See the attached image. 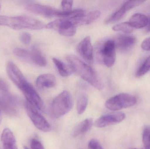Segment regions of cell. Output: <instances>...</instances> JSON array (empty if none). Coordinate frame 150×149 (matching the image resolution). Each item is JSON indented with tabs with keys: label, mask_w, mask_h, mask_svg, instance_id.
I'll list each match as a JSON object with an SVG mask.
<instances>
[{
	"label": "cell",
	"mask_w": 150,
	"mask_h": 149,
	"mask_svg": "<svg viewBox=\"0 0 150 149\" xmlns=\"http://www.w3.org/2000/svg\"><path fill=\"white\" fill-rule=\"evenodd\" d=\"M9 87L7 83L0 78V91L6 92L8 91Z\"/></svg>",
	"instance_id": "obj_33"
},
{
	"label": "cell",
	"mask_w": 150,
	"mask_h": 149,
	"mask_svg": "<svg viewBox=\"0 0 150 149\" xmlns=\"http://www.w3.org/2000/svg\"><path fill=\"white\" fill-rule=\"evenodd\" d=\"M74 1H63L62 2L61 6L62 8V10L66 12L71 11L72 10Z\"/></svg>",
	"instance_id": "obj_28"
},
{
	"label": "cell",
	"mask_w": 150,
	"mask_h": 149,
	"mask_svg": "<svg viewBox=\"0 0 150 149\" xmlns=\"http://www.w3.org/2000/svg\"><path fill=\"white\" fill-rule=\"evenodd\" d=\"M126 115L122 113L105 115L100 117L95 121L94 125L98 128L105 127L118 124L125 119Z\"/></svg>",
	"instance_id": "obj_12"
},
{
	"label": "cell",
	"mask_w": 150,
	"mask_h": 149,
	"mask_svg": "<svg viewBox=\"0 0 150 149\" xmlns=\"http://www.w3.org/2000/svg\"><path fill=\"white\" fill-rule=\"evenodd\" d=\"M14 54L18 57L27 62H31L30 51L22 49V48H16L13 51Z\"/></svg>",
	"instance_id": "obj_25"
},
{
	"label": "cell",
	"mask_w": 150,
	"mask_h": 149,
	"mask_svg": "<svg viewBox=\"0 0 150 149\" xmlns=\"http://www.w3.org/2000/svg\"><path fill=\"white\" fill-rule=\"evenodd\" d=\"M143 142L144 148H150V126L144 128L143 133Z\"/></svg>",
	"instance_id": "obj_27"
},
{
	"label": "cell",
	"mask_w": 150,
	"mask_h": 149,
	"mask_svg": "<svg viewBox=\"0 0 150 149\" xmlns=\"http://www.w3.org/2000/svg\"><path fill=\"white\" fill-rule=\"evenodd\" d=\"M142 49L145 51H150V37L144 39L142 43Z\"/></svg>",
	"instance_id": "obj_32"
},
{
	"label": "cell",
	"mask_w": 150,
	"mask_h": 149,
	"mask_svg": "<svg viewBox=\"0 0 150 149\" xmlns=\"http://www.w3.org/2000/svg\"><path fill=\"white\" fill-rule=\"evenodd\" d=\"M146 31L147 32H150V17L149 19L148 24L146 26Z\"/></svg>",
	"instance_id": "obj_34"
},
{
	"label": "cell",
	"mask_w": 150,
	"mask_h": 149,
	"mask_svg": "<svg viewBox=\"0 0 150 149\" xmlns=\"http://www.w3.org/2000/svg\"><path fill=\"white\" fill-rule=\"evenodd\" d=\"M100 15V12L99 10H93L89 13H86L75 17H70V19L73 24L76 26L86 25L91 23L97 20Z\"/></svg>",
	"instance_id": "obj_15"
},
{
	"label": "cell",
	"mask_w": 150,
	"mask_h": 149,
	"mask_svg": "<svg viewBox=\"0 0 150 149\" xmlns=\"http://www.w3.org/2000/svg\"><path fill=\"white\" fill-rule=\"evenodd\" d=\"M150 70V56L139 67L136 73L137 78H140L144 76Z\"/></svg>",
	"instance_id": "obj_26"
},
{
	"label": "cell",
	"mask_w": 150,
	"mask_h": 149,
	"mask_svg": "<svg viewBox=\"0 0 150 149\" xmlns=\"http://www.w3.org/2000/svg\"><path fill=\"white\" fill-rule=\"evenodd\" d=\"M137 149V148H131V149Z\"/></svg>",
	"instance_id": "obj_38"
},
{
	"label": "cell",
	"mask_w": 150,
	"mask_h": 149,
	"mask_svg": "<svg viewBox=\"0 0 150 149\" xmlns=\"http://www.w3.org/2000/svg\"><path fill=\"white\" fill-rule=\"evenodd\" d=\"M144 149H150V148H147V149L144 148Z\"/></svg>",
	"instance_id": "obj_39"
},
{
	"label": "cell",
	"mask_w": 150,
	"mask_h": 149,
	"mask_svg": "<svg viewBox=\"0 0 150 149\" xmlns=\"http://www.w3.org/2000/svg\"><path fill=\"white\" fill-rule=\"evenodd\" d=\"M78 52L84 59L89 63L93 61V47L90 36H86L79 44Z\"/></svg>",
	"instance_id": "obj_13"
},
{
	"label": "cell",
	"mask_w": 150,
	"mask_h": 149,
	"mask_svg": "<svg viewBox=\"0 0 150 149\" xmlns=\"http://www.w3.org/2000/svg\"><path fill=\"white\" fill-rule=\"evenodd\" d=\"M55 76L51 73H46L40 75L36 80V84L40 89L50 88L54 87L56 84Z\"/></svg>",
	"instance_id": "obj_17"
},
{
	"label": "cell",
	"mask_w": 150,
	"mask_h": 149,
	"mask_svg": "<svg viewBox=\"0 0 150 149\" xmlns=\"http://www.w3.org/2000/svg\"><path fill=\"white\" fill-rule=\"evenodd\" d=\"M19 38L22 43L25 45H28L30 43L31 36L30 34L28 32H23L20 34Z\"/></svg>",
	"instance_id": "obj_29"
},
{
	"label": "cell",
	"mask_w": 150,
	"mask_h": 149,
	"mask_svg": "<svg viewBox=\"0 0 150 149\" xmlns=\"http://www.w3.org/2000/svg\"><path fill=\"white\" fill-rule=\"evenodd\" d=\"M0 108L10 115H16L19 112V101L10 94L0 95Z\"/></svg>",
	"instance_id": "obj_8"
},
{
	"label": "cell",
	"mask_w": 150,
	"mask_h": 149,
	"mask_svg": "<svg viewBox=\"0 0 150 149\" xmlns=\"http://www.w3.org/2000/svg\"><path fill=\"white\" fill-rule=\"evenodd\" d=\"M148 22L149 18L145 15L137 13L131 17L129 23L134 29H141L146 27Z\"/></svg>",
	"instance_id": "obj_20"
},
{
	"label": "cell",
	"mask_w": 150,
	"mask_h": 149,
	"mask_svg": "<svg viewBox=\"0 0 150 149\" xmlns=\"http://www.w3.org/2000/svg\"><path fill=\"white\" fill-rule=\"evenodd\" d=\"M24 149H29V148H27V147H26V146H25V147H24Z\"/></svg>",
	"instance_id": "obj_36"
},
{
	"label": "cell",
	"mask_w": 150,
	"mask_h": 149,
	"mask_svg": "<svg viewBox=\"0 0 150 149\" xmlns=\"http://www.w3.org/2000/svg\"><path fill=\"white\" fill-rule=\"evenodd\" d=\"M30 148L31 149H45L41 142L36 139H32L30 142Z\"/></svg>",
	"instance_id": "obj_31"
},
{
	"label": "cell",
	"mask_w": 150,
	"mask_h": 149,
	"mask_svg": "<svg viewBox=\"0 0 150 149\" xmlns=\"http://www.w3.org/2000/svg\"><path fill=\"white\" fill-rule=\"evenodd\" d=\"M6 71L10 79L19 89L27 82L19 68L11 61L7 63Z\"/></svg>",
	"instance_id": "obj_11"
},
{
	"label": "cell",
	"mask_w": 150,
	"mask_h": 149,
	"mask_svg": "<svg viewBox=\"0 0 150 149\" xmlns=\"http://www.w3.org/2000/svg\"><path fill=\"white\" fill-rule=\"evenodd\" d=\"M2 114H1V108H0V125H1V122L2 121Z\"/></svg>",
	"instance_id": "obj_35"
},
{
	"label": "cell",
	"mask_w": 150,
	"mask_h": 149,
	"mask_svg": "<svg viewBox=\"0 0 150 149\" xmlns=\"http://www.w3.org/2000/svg\"><path fill=\"white\" fill-rule=\"evenodd\" d=\"M25 108L27 115L37 129L42 132H49L51 127L45 118L35 107L26 101Z\"/></svg>",
	"instance_id": "obj_5"
},
{
	"label": "cell",
	"mask_w": 150,
	"mask_h": 149,
	"mask_svg": "<svg viewBox=\"0 0 150 149\" xmlns=\"http://www.w3.org/2000/svg\"><path fill=\"white\" fill-rule=\"evenodd\" d=\"M88 149H104L100 143L97 140L92 139L89 141L88 145Z\"/></svg>",
	"instance_id": "obj_30"
},
{
	"label": "cell",
	"mask_w": 150,
	"mask_h": 149,
	"mask_svg": "<svg viewBox=\"0 0 150 149\" xmlns=\"http://www.w3.org/2000/svg\"><path fill=\"white\" fill-rule=\"evenodd\" d=\"M19 89L23 94L27 102L40 111L45 110V105L43 100L35 88L28 81Z\"/></svg>",
	"instance_id": "obj_7"
},
{
	"label": "cell",
	"mask_w": 150,
	"mask_h": 149,
	"mask_svg": "<svg viewBox=\"0 0 150 149\" xmlns=\"http://www.w3.org/2000/svg\"><path fill=\"white\" fill-rule=\"evenodd\" d=\"M31 52V62L40 66H45L47 64L46 59L37 46H33Z\"/></svg>",
	"instance_id": "obj_19"
},
{
	"label": "cell",
	"mask_w": 150,
	"mask_h": 149,
	"mask_svg": "<svg viewBox=\"0 0 150 149\" xmlns=\"http://www.w3.org/2000/svg\"><path fill=\"white\" fill-rule=\"evenodd\" d=\"M67 59L73 71L98 90L104 88V84L92 68L74 55L67 56Z\"/></svg>",
	"instance_id": "obj_1"
},
{
	"label": "cell",
	"mask_w": 150,
	"mask_h": 149,
	"mask_svg": "<svg viewBox=\"0 0 150 149\" xmlns=\"http://www.w3.org/2000/svg\"><path fill=\"white\" fill-rule=\"evenodd\" d=\"M1 4H0V10H1Z\"/></svg>",
	"instance_id": "obj_37"
},
{
	"label": "cell",
	"mask_w": 150,
	"mask_h": 149,
	"mask_svg": "<svg viewBox=\"0 0 150 149\" xmlns=\"http://www.w3.org/2000/svg\"><path fill=\"white\" fill-rule=\"evenodd\" d=\"M93 124V120L92 119L90 118L84 120L75 128L73 132V136L76 137L84 134L91 128Z\"/></svg>",
	"instance_id": "obj_21"
},
{
	"label": "cell",
	"mask_w": 150,
	"mask_h": 149,
	"mask_svg": "<svg viewBox=\"0 0 150 149\" xmlns=\"http://www.w3.org/2000/svg\"><path fill=\"white\" fill-rule=\"evenodd\" d=\"M116 48L125 52L131 50L136 43V38L133 36H121L115 41Z\"/></svg>",
	"instance_id": "obj_16"
},
{
	"label": "cell",
	"mask_w": 150,
	"mask_h": 149,
	"mask_svg": "<svg viewBox=\"0 0 150 149\" xmlns=\"http://www.w3.org/2000/svg\"><path fill=\"white\" fill-rule=\"evenodd\" d=\"M74 105L72 95L69 92L63 91L56 96L50 106V114L53 118L58 119L69 113Z\"/></svg>",
	"instance_id": "obj_3"
},
{
	"label": "cell",
	"mask_w": 150,
	"mask_h": 149,
	"mask_svg": "<svg viewBox=\"0 0 150 149\" xmlns=\"http://www.w3.org/2000/svg\"><path fill=\"white\" fill-rule=\"evenodd\" d=\"M1 141L4 149H18L15 136L9 129H4L1 135Z\"/></svg>",
	"instance_id": "obj_18"
},
{
	"label": "cell",
	"mask_w": 150,
	"mask_h": 149,
	"mask_svg": "<svg viewBox=\"0 0 150 149\" xmlns=\"http://www.w3.org/2000/svg\"><path fill=\"white\" fill-rule=\"evenodd\" d=\"M76 28L68 18H60L46 24V28L56 30L61 35L68 37L74 36Z\"/></svg>",
	"instance_id": "obj_6"
},
{
	"label": "cell",
	"mask_w": 150,
	"mask_h": 149,
	"mask_svg": "<svg viewBox=\"0 0 150 149\" xmlns=\"http://www.w3.org/2000/svg\"><path fill=\"white\" fill-rule=\"evenodd\" d=\"M134 28L131 26L129 22H124L114 25L112 27L113 30L115 31H121L126 34H130L134 31Z\"/></svg>",
	"instance_id": "obj_24"
},
{
	"label": "cell",
	"mask_w": 150,
	"mask_h": 149,
	"mask_svg": "<svg viewBox=\"0 0 150 149\" xmlns=\"http://www.w3.org/2000/svg\"><path fill=\"white\" fill-rule=\"evenodd\" d=\"M26 9L29 11L46 17H61L62 10H59L55 8L38 4L31 3L26 6Z\"/></svg>",
	"instance_id": "obj_10"
},
{
	"label": "cell",
	"mask_w": 150,
	"mask_h": 149,
	"mask_svg": "<svg viewBox=\"0 0 150 149\" xmlns=\"http://www.w3.org/2000/svg\"><path fill=\"white\" fill-rule=\"evenodd\" d=\"M143 1H128L123 4L121 8L115 12L106 21L107 23L114 22L120 20L126 13L131 9L139 6L144 2Z\"/></svg>",
	"instance_id": "obj_14"
},
{
	"label": "cell",
	"mask_w": 150,
	"mask_h": 149,
	"mask_svg": "<svg viewBox=\"0 0 150 149\" xmlns=\"http://www.w3.org/2000/svg\"><path fill=\"white\" fill-rule=\"evenodd\" d=\"M103 63L106 66L112 67L116 59V45L115 41L108 40L106 41L100 50Z\"/></svg>",
	"instance_id": "obj_9"
},
{
	"label": "cell",
	"mask_w": 150,
	"mask_h": 149,
	"mask_svg": "<svg viewBox=\"0 0 150 149\" xmlns=\"http://www.w3.org/2000/svg\"><path fill=\"white\" fill-rule=\"evenodd\" d=\"M136 102V98L133 95L121 93L108 100L105 103V106L109 110L117 111L132 106Z\"/></svg>",
	"instance_id": "obj_4"
},
{
	"label": "cell",
	"mask_w": 150,
	"mask_h": 149,
	"mask_svg": "<svg viewBox=\"0 0 150 149\" xmlns=\"http://www.w3.org/2000/svg\"><path fill=\"white\" fill-rule=\"evenodd\" d=\"M52 60L61 76L67 77L72 74L73 71L70 66L69 67L64 62L56 58H53Z\"/></svg>",
	"instance_id": "obj_22"
},
{
	"label": "cell",
	"mask_w": 150,
	"mask_h": 149,
	"mask_svg": "<svg viewBox=\"0 0 150 149\" xmlns=\"http://www.w3.org/2000/svg\"><path fill=\"white\" fill-rule=\"evenodd\" d=\"M88 102V97L85 94H83L79 97L76 106L77 112L78 114L83 113L87 107Z\"/></svg>",
	"instance_id": "obj_23"
},
{
	"label": "cell",
	"mask_w": 150,
	"mask_h": 149,
	"mask_svg": "<svg viewBox=\"0 0 150 149\" xmlns=\"http://www.w3.org/2000/svg\"><path fill=\"white\" fill-rule=\"evenodd\" d=\"M0 26H7L16 30L24 29L40 30L46 28V24L43 22L26 16L0 15Z\"/></svg>",
	"instance_id": "obj_2"
}]
</instances>
